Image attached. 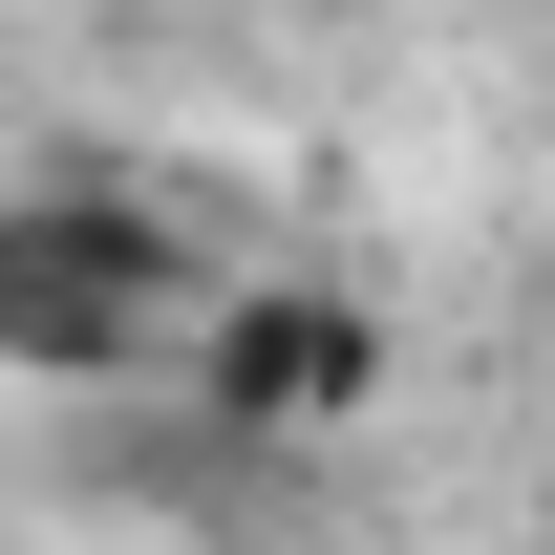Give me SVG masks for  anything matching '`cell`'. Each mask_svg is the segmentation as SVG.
Listing matches in <instances>:
<instances>
[{
  "instance_id": "obj_1",
  "label": "cell",
  "mask_w": 555,
  "mask_h": 555,
  "mask_svg": "<svg viewBox=\"0 0 555 555\" xmlns=\"http://www.w3.org/2000/svg\"><path fill=\"white\" fill-rule=\"evenodd\" d=\"M193 343H214V257L150 193H107V171L0 193V363L22 385H129V363H193Z\"/></svg>"
},
{
  "instance_id": "obj_2",
  "label": "cell",
  "mask_w": 555,
  "mask_h": 555,
  "mask_svg": "<svg viewBox=\"0 0 555 555\" xmlns=\"http://www.w3.org/2000/svg\"><path fill=\"white\" fill-rule=\"evenodd\" d=\"M193 385L235 427H299V406H363V299H214Z\"/></svg>"
}]
</instances>
